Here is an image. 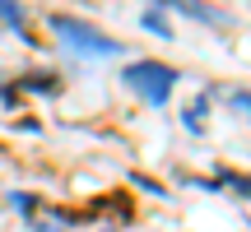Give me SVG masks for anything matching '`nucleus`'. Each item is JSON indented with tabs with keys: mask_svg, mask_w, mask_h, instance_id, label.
<instances>
[{
	"mask_svg": "<svg viewBox=\"0 0 251 232\" xmlns=\"http://www.w3.org/2000/svg\"><path fill=\"white\" fill-rule=\"evenodd\" d=\"M126 84H130L149 107H168L172 89H177V70H168V65H158V61H135V65H126Z\"/></svg>",
	"mask_w": 251,
	"mask_h": 232,
	"instance_id": "nucleus-1",
	"label": "nucleus"
},
{
	"mask_svg": "<svg viewBox=\"0 0 251 232\" xmlns=\"http://www.w3.org/2000/svg\"><path fill=\"white\" fill-rule=\"evenodd\" d=\"M0 19H5V28L14 37H28V19H24V5L19 0H0Z\"/></svg>",
	"mask_w": 251,
	"mask_h": 232,
	"instance_id": "nucleus-3",
	"label": "nucleus"
},
{
	"mask_svg": "<svg viewBox=\"0 0 251 232\" xmlns=\"http://www.w3.org/2000/svg\"><path fill=\"white\" fill-rule=\"evenodd\" d=\"M51 28L61 33L65 46H75V51H84V56H117V51H121V42L102 37L98 28L79 23V19H70V14H51Z\"/></svg>",
	"mask_w": 251,
	"mask_h": 232,
	"instance_id": "nucleus-2",
	"label": "nucleus"
},
{
	"mask_svg": "<svg viewBox=\"0 0 251 232\" xmlns=\"http://www.w3.org/2000/svg\"><path fill=\"white\" fill-rule=\"evenodd\" d=\"M144 23H149L153 33H158V37H172V28H168V19H163L158 9H149V14H144Z\"/></svg>",
	"mask_w": 251,
	"mask_h": 232,
	"instance_id": "nucleus-4",
	"label": "nucleus"
},
{
	"mask_svg": "<svg viewBox=\"0 0 251 232\" xmlns=\"http://www.w3.org/2000/svg\"><path fill=\"white\" fill-rule=\"evenodd\" d=\"M237 102H242V112H247V116H251V98H247V93H242V98H237Z\"/></svg>",
	"mask_w": 251,
	"mask_h": 232,
	"instance_id": "nucleus-5",
	"label": "nucleus"
}]
</instances>
